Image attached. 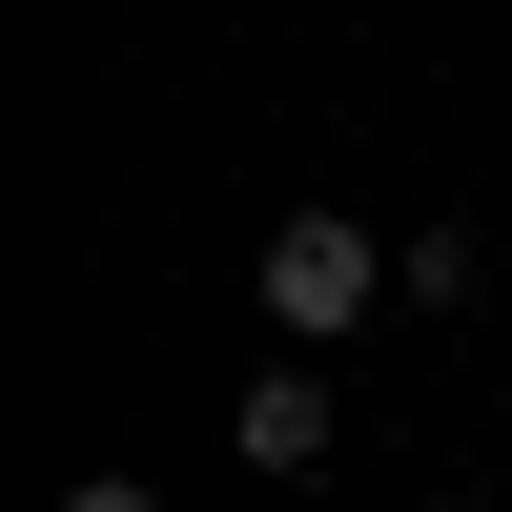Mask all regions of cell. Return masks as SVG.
<instances>
[{
	"label": "cell",
	"mask_w": 512,
	"mask_h": 512,
	"mask_svg": "<svg viewBox=\"0 0 512 512\" xmlns=\"http://www.w3.org/2000/svg\"><path fill=\"white\" fill-rule=\"evenodd\" d=\"M369 287H410V267H390L369 226H349V205H287V226H267V328H287V349L369 328Z\"/></svg>",
	"instance_id": "6da1fadb"
},
{
	"label": "cell",
	"mask_w": 512,
	"mask_h": 512,
	"mask_svg": "<svg viewBox=\"0 0 512 512\" xmlns=\"http://www.w3.org/2000/svg\"><path fill=\"white\" fill-rule=\"evenodd\" d=\"M226 451H246V472H328V369L267 349V369H246V410H226Z\"/></svg>",
	"instance_id": "7a4b0ae2"
},
{
	"label": "cell",
	"mask_w": 512,
	"mask_h": 512,
	"mask_svg": "<svg viewBox=\"0 0 512 512\" xmlns=\"http://www.w3.org/2000/svg\"><path fill=\"white\" fill-rule=\"evenodd\" d=\"M62 512H164V492H144V472H82V492H62Z\"/></svg>",
	"instance_id": "3957f363"
}]
</instances>
